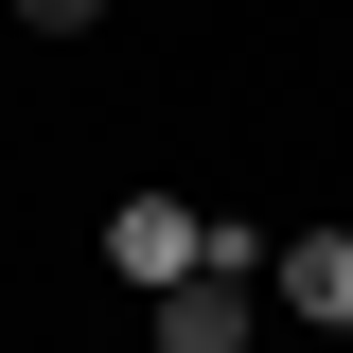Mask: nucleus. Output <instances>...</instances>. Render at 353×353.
<instances>
[{"instance_id":"obj_1","label":"nucleus","mask_w":353,"mask_h":353,"mask_svg":"<svg viewBox=\"0 0 353 353\" xmlns=\"http://www.w3.org/2000/svg\"><path fill=\"white\" fill-rule=\"evenodd\" d=\"M88 265H106L124 301H176V283L212 265V194H194V176H124V194L88 212Z\"/></svg>"},{"instance_id":"obj_2","label":"nucleus","mask_w":353,"mask_h":353,"mask_svg":"<svg viewBox=\"0 0 353 353\" xmlns=\"http://www.w3.org/2000/svg\"><path fill=\"white\" fill-rule=\"evenodd\" d=\"M265 301L301 318V336L353 353V230H283V248H265Z\"/></svg>"},{"instance_id":"obj_3","label":"nucleus","mask_w":353,"mask_h":353,"mask_svg":"<svg viewBox=\"0 0 353 353\" xmlns=\"http://www.w3.org/2000/svg\"><path fill=\"white\" fill-rule=\"evenodd\" d=\"M265 336V283H230V265H194L176 301H141V353H248Z\"/></svg>"},{"instance_id":"obj_4","label":"nucleus","mask_w":353,"mask_h":353,"mask_svg":"<svg viewBox=\"0 0 353 353\" xmlns=\"http://www.w3.org/2000/svg\"><path fill=\"white\" fill-rule=\"evenodd\" d=\"M0 18H18V36H36V53H88V36H106V18H124V0H0Z\"/></svg>"}]
</instances>
